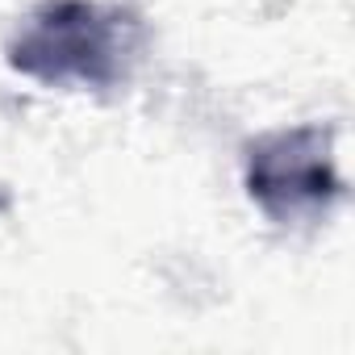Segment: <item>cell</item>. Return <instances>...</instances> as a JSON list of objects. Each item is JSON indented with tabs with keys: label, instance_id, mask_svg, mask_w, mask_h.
I'll use <instances>...</instances> for the list:
<instances>
[{
	"label": "cell",
	"instance_id": "1",
	"mask_svg": "<svg viewBox=\"0 0 355 355\" xmlns=\"http://www.w3.org/2000/svg\"><path fill=\"white\" fill-rule=\"evenodd\" d=\"M142 51V21L101 0H46L9 42V67L38 84L113 88Z\"/></svg>",
	"mask_w": 355,
	"mask_h": 355
},
{
	"label": "cell",
	"instance_id": "2",
	"mask_svg": "<svg viewBox=\"0 0 355 355\" xmlns=\"http://www.w3.org/2000/svg\"><path fill=\"white\" fill-rule=\"evenodd\" d=\"M343 193L334 125H288L247 142V197L280 226L318 222Z\"/></svg>",
	"mask_w": 355,
	"mask_h": 355
}]
</instances>
